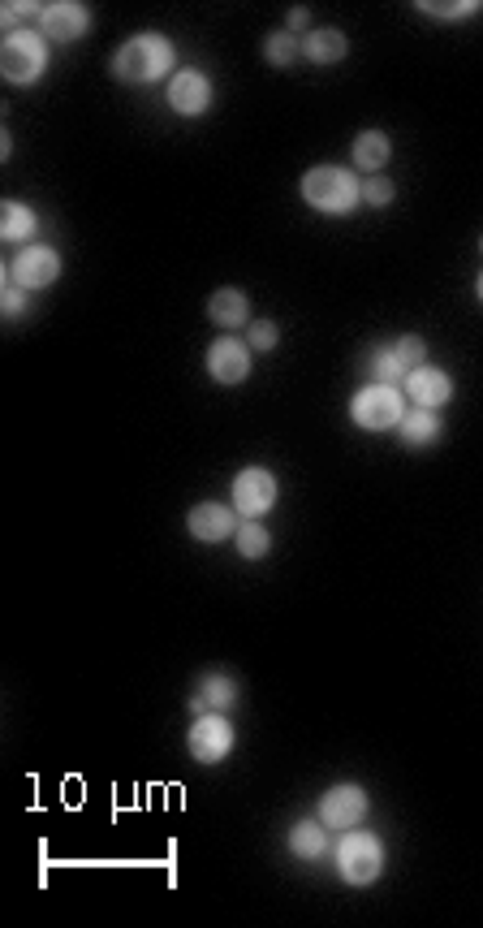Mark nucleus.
Wrapping results in <instances>:
<instances>
[{"label": "nucleus", "instance_id": "15", "mask_svg": "<svg viewBox=\"0 0 483 928\" xmlns=\"http://www.w3.org/2000/svg\"><path fill=\"white\" fill-rule=\"evenodd\" d=\"M207 316H212L220 329H238V324H246V316H251V298L242 290H216L212 303H207Z\"/></svg>", "mask_w": 483, "mask_h": 928}, {"label": "nucleus", "instance_id": "13", "mask_svg": "<svg viewBox=\"0 0 483 928\" xmlns=\"http://www.w3.org/2000/svg\"><path fill=\"white\" fill-rule=\"evenodd\" d=\"M406 398L414 406H423V411H436V406H445L453 398V380L445 372H436V367H414L406 376Z\"/></svg>", "mask_w": 483, "mask_h": 928}, {"label": "nucleus", "instance_id": "14", "mask_svg": "<svg viewBox=\"0 0 483 928\" xmlns=\"http://www.w3.org/2000/svg\"><path fill=\"white\" fill-rule=\"evenodd\" d=\"M190 536L203 540V544H216V540L238 536L233 510H229V506H216V501H203V506L190 510Z\"/></svg>", "mask_w": 483, "mask_h": 928}, {"label": "nucleus", "instance_id": "31", "mask_svg": "<svg viewBox=\"0 0 483 928\" xmlns=\"http://www.w3.org/2000/svg\"><path fill=\"white\" fill-rule=\"evenodd\" d=\"M479 298H483V277H479Z\"/></svg>", "mask_w": 483, "mask_h": 928}, {"label": "nucleus", "instance_id": "23", "mask_svg": "<svg viewBox=\"0 0 483 928\" xmlns=\"http://www.w3.org/2000/svg\"><path fill=\"white\" fill-rule=\"evenodd\" d=\"M294 52H302V44L289 31H276V35H268V44H264V57H268V65H289L294 61Z\"/></svg>", "mask_w": 483, "mask_h": 928}, {"label": "nucleus", "instance_id": "19", "mask_svg": "<svg viewBox=\"0 0 483 928\" xmlns=\"http://www.w3.org/2000/svg\"><path fill=\"white\" fill-rule=\"evenodd\" d=\"M289 846H294V855L298 859H320L324 855V846H328V838H324V821L315 825V821H298L294 829H289Z\"/></svg>", "mask_w": 483, "mask_h": 928}, {"label": "nucleus", "instance_id": "6", "mask_svg": "<svg viewBox=\"0 0 483 928\" xmlns=\"http://www.w3.org/2000/svg\"><path fill=\"white\" fill-rule=\"evenodd\" d=\"M233 752V726L225 717H199L195 726H190V756L199 764H216Z\"/></svg>", "mask_w": 483, "mask_h": 928}, {"label": "nucleus", "instance_id": "22", "mask_svg": "<svg viewBox=\"0 0 483 928\" xmlns=\"http://www.w3.org/2000/svg\"><path fill=\"white\" fill-rule=\"evenodd\" d=\"M371 376H376V385H397V380L406 385L410 367H406L402 359H397L393 350H376V354H371Z\"/></svg>", "mask_w": 483, "mask_h": 928}, {"label": "nucleus", "instance_id": "20", "mask_svg": "<svg viewBox=\"0 0 483 928\" xmlns=\"http://www.w3.org/2000/svg\"><path fill=\"white\" fill-rule=\"evenodd\" d=\"M0 234L9 242H22L35 234V212L26 208V203H5V212H0Z\"/></svg>", "mask_w": 483, "mask_h": 928}, {"label": "nucleus", "instance_id": "2", "mask_svg": "<svg viewBox=\"0 0 483 928\" xmlns=\"http://www.w3.org/2000/svg\"><path fill=\"white\" fill-rule=\"evenodd\" d=\"M302 199L311 203V208H320V212H350L358 199H363V186L354 182V173L350 169H337V165H320V169H311L307 177H302Z\"/></svg>", "mask_w": 483, "mask_h": 928}, {"label": "nucleus", "instance_id": "12", "mask_svg": "<svg viewBox=\"0 0 483 928\" xmlns=\"http://www.w3.org/2000/svg\"><path fill=\"white\" fill-rule=\"evenodd\" d=\"M39 22H44L48 39H57V44H69V39L87 35V26H91V13H87V5H74V0H61V5H44V13H39Z\"/></svg>", "mask_w": 483, "mask_h": 928}, {"label": "nucleus", "instance_id": "1", "mask_svg": "<svg viewBox=\"0 0 483 928\" xmlns=\"http://www.w3.org/2000/svg\"><path fill=\"white\" fill-rule=\"evenodd\" d=\"M173 65V44L164 35H134L113 57V74L121 83H156Z\"/></svg>", "mask_w": 483, "mask_h": 928}, {"label": "nucleus", "instance_id": "29", "mask_svg": "<svg viewBox=\"0 0 483 928\" xmlns=\"http://www.w3.org/2000/svg\"><path fill=\"white\" fill-rule=\"evenodd\" d=\"M0 307H5V316H9V320H13V316H22V307H26L22 290H5V298H0Z\"/></svg>", "mask_w": 483, "mask_h": 928}, {"label": "nucleus", "instance_id": "11", "mask_svg": "<svg viewBox=\"0 0 483 928\" xmlns=\"http://www.w3.org/2000/svg\"><path fill=\"white\" fill-rule=\"evenodd\" d=\"M169 104H173V113H182V117H199V113H207V104H212V83H207L199 70H182L169 83Z\"/></svg>", "mask_w": 483, "mask_h": 928}, {"label": "nucleus", "instance_id": "30", "mask_svg": "<svg viewBox=\"0 0 483 928\" xmlns=\"http://www.w3.org/2000/svg\"><path fill=\"white\" fill-rule=\"evenodd\" d=\"M307 22H311V13L302 9V5H294V9H289V31H302V26H307Z\"/></svg>", "mask_w": 483, "mask_h": 928}, {"label": "nucleus", "instance_id": "9", "mask_svg": "<svg viewBox=\"0 0 483 928\" xmlns=\"http://www.w3.org/2000/svg\"><path fill=\"white\" fill-rule=\"evenodd\" d=\"M61 277V255L52 247H26L18 259H13V281L22 290H44Z\"/></svg>", "mask_w": 483, "mask_h": 928}, {"label": "nucleus", "instance_id": "27", "mask_svg": "<svg viewBox=\"0 0 483 928\" xmlns=\"http://www.w3.org/2000/svg\"><path fill=\"white\" fill-rule=\"evenodd\" d=\"M393 354H397V359H402V363L410 367V372H414V367L423 363L427 346H423V337H402V341H397V346H393Z\"/></svg>", "mask_w": 483, "mask_h": 928}, {"label": "nucleus", "instance_id": "5", "mask_svg": "<svg viewBox=\"0 0 483 928\" xmlns=\"http://www.w3.org/2000/svg\"><path fill=\"white\" fill-rule=\"evenodd\" d=\"M402 415H406V402H402V393H397V385H371L354 398L358 428L384 432V428H393V423H402Z\"/></svg>", "mask_w": 483, "mask_h": 928}, {"label": "nucleus", "instance_id": "25", "mask_svg": "<svg viewBox=\"0 0 483 928\" xmlns=\"http://www.w3.org/2000/svg\"><path fill=\"white\" fill-rule=\"evenodd\" d=\"M419 9H423V13H436V18H445V22H462V18H471V13H479L475 0H458V5H440V0H423Z\"/></svg>", "mask_w": 483, "mask_h": 928}, {"label": "nucleus", "instance_id": "3", "mask_svg": "<svg viewBox=\"0 0 483 928\" xmlns=\"http://www.w3.org/2000/svg\"><path fill=\"white\" fill-rule=\"evenodd\" d=\"M337 868L350 885L376 881L380 868H384V851H380L376 834H350V829H345V838L337 842Z\"/></svg>", "mask_w": 483, "mask_h": 928}, {"label": "nucleus", "instance_id": "18", "mask_svg": "<svg viewBox=\"0 0 483 928\" xmlns=\"http://www.w3.org/2000/svg\"><path fill=\"white\" fill-rule=\"evenodd\" d=\"M402 441L406 445H432L436 436H440V419H436V411H423V406H414L410 415H402Z\"/></svg>", "mask_w": 483, "mask_h": 928}, {"label": "nucleus", "instance_id": "28", "mask_svg": "<svg viewBox=\"0 0 483 928\" xmlns=\"http://www.w3.org/2000/svg\"><path fill=\"white\" fill-rule=\"evenodd\" d=\"M251 346L255 350H272L276 346V324L272 320H255L251 324Z\"/></svg>", "mask_w": 483, "mask_h": 928}, {"label": "nucleus", "instance_id": "16", "mask_svg": "<svg viewBox=\"0 0 483 928\" xmlns=\"http://www.w3.org/2000/svg\"><path fill=\"white\" fill-rule=\"evenodd\" d=\"M393 156V143H389V134H380V130H363L354 139V165L358 169H367V173H376L384 169V160Z\"/></svg>", "mask_w": 483, "mask_h": 928}, {"label": "nucleus", "instance_id": "8", "mask_svg": "<svg viewBox=\"0 0 483 928\" xmlns=\"http://www.w3.org/2000/svg\"><path fill=\"white\" fill-rule=\"evenodd\" d=\"M272 501H276V480L268 471H259V467H246L238 480H233V506H238L246 518H259V514H268L272 510Z\"/></svg>", "mask_w": 483, "mask_h": 928}, {"label": "nucleus", "instance_id": "10", "mask_svg": "<svg viewBox=\"0 0 483 928\" xmlns=\"http://www.w3.org/2000/svg\"><path fill=\"white\" fill-rule=\"evenodd\" d=\"M207 372H212L220 385H238V380L251 376V350L242 346L238 337H220L207 350Z\"/></svg>", "mask_w": 483, "mask_h": 928}, {"label": "nucleus", "instance_id": "21", "mask_svg": "<svg viewBox=\"0 0 483 928\" xmlns=\"http://www.w3.org/2000/svg\"><path fill=\"white\" fill-rule=\"evenodd\" d=\"M199 695H203L207 708H233L238 704V682L225 678V674H207L199 682Z\"/></svg>", "mask_w": 483, "mask_h": 928}, {"label": "nucleus", "instance_id": "7", "mask_svg": "<svg viewBox=\"0 0 483 928\" xmlns=\"http://www.w3.org/2000/svg\"><path fill=\"white\" fill-rule=\"evenodd\" d=\"M367 816V795H363V786H333L328 795L320 799V821L328 829H354L358 821Z\"/></svg>", "mask_w": 483, "mask_h": 928}, {"label": "nucleus", "instance_id": "17", "mask_svg": "<svg viewBox=\"0 0 483 928\" xmlns=\"http://www.w3.org/2000/svg\"><path fill=\"white\" fill-rule=\"evenodd\" d=\"M302 52L315 61V65H333L345 57V35L333 31V26H324V31H311L307 39H302Z\"/></svg>", "mask_w": 483, "mask_h": 928}, {"label": "nucleus", "instance_id": "26", "mask_svg": "<svg viewBox=\"0 0 483 928\" xmlns=\"http://www.w3.org/2000/svg\"><path fill=\"white\" fill-rule=\"evenodd\" d=\"M389 199H393V182H389V177H367V182H363V203H371V208H384Z\"/></svg>", "mask_w": 483, "mask_h": 928}, {"label": "nucleus", "instance_id": "32", "mask_svg": "<svg viewBox=\"0 0 483 928\" xmlns=\"http://www.w3.org/2000/svg\"><path fill=\"white\" fill-rule=\"evenodd\" d=\"M479 251H483V238H479Z\"/></svg>", "mask_w": 483, "mask_h": 928}, {"label": "nucleus", "instance_id": "24", "mask_svg": "<svg viewBox=\"0 0 483 928\" xmlns=\"http://www.w3.org/2000/svg\"><path fill=\"white\" fill-rule=\"evenodd\" d=\"M233 540H238V553L242 557H264L268 553V531L264 527H259V523H246V527H238V536H233Z\"/></svg>", "mask_w": 483, "mask_h": 928}, {"label": "nucleus", "instance_id": "4", "mask_svg": "<svg viewBox=\"0 0 483 928\" xmlns=\"http://www.w3.org/2000/svg\"><path fill=\"white\" fill-rule=\"evenodd\" d=\"M48 65V44L35 31H13L5 39V57H0V70H5L9 83H35Z\"/></svg>", "mask_w": 483, "mask_h": 928}]
</instances>
